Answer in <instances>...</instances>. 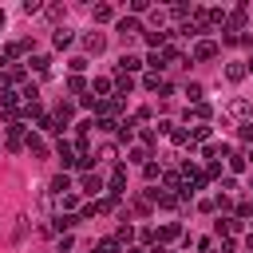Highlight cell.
Listing matches in <instances>:
<instances>
[{"mask_svg": "<svg viewBox=\"0 0 253 253\" xmlns=\"http://www.w3.org/2000/svg\"><path fill=\"white\" fill-rule=\"evenodd\" d=\"M146 198H150V202H154V206H162V210H174V206H178V202H182V198H178V194H174V190H150V194H146Z\"/></svg>", "mask_w": 253, "mask_h": 253, "instance_id": "1", "label": "cell"}, {"mask_svg": "<svg viewBox=\"0 0 253 253\" xmlns=\"http://www.w3.org/2000/svg\"><path fill=\"white\" fill-rule=\"evenodd\" d=\"M55 154H59V162H63V166H75V158H79V150H75V142H67V138H59V146H55Z\"/></svg>", "mask_w": 253, "mask_h": 253, "instance_id": "2", "label": "cell"}, {"mask_svg": "<svg viewBox=\"0 0 253 253\" xmlns=\"http://www.w3.org/2000/svg\"><path fill=\"white\" fill-rule=\"evenodd\" d=\"M123 186H126V170L119 166V170L111 174V182H107V194H111V198H123Z\"/></svg>", "mask_w": 253, "mask_h": 253, "instance_id": "3", "label": "cell"}, {"mask_svg": "<svg viewBox=\"0 0 253 253\" xmlns=\"http://www.w3.org/2000/svg\"><path fill=\"white\" fill-rule=\"evenodd\" d=\"M213 55H217V43L213 40H198L194 43V59H213Z\"/></svg>", "mask_w": 253, "mask_h": 253, "instance_id": "4", "label": "cell"}, {"mask_svg": "<svg viewBox=\"0 0 253 253\" xmlns=\"http://www.w3.org/2000/svg\"><path fill=\"white\" fill-rule=\"evenodd\" d=\"M111 91H115V79H107V75H99V79L91 83V95H95V99H107Z\"/></svg>", "mask_w": 253, "mask_h": 253, "instance_id": "5", "label": "cell"}, {"mask_svg": "<svg viewBox=\"0 0 253 253\" xmlns=\"http://www.w3.org/2000/svg\"><path fill=\"white\" fill-rule=\"evenodd\" d=\"M103 119H115L119 111H123V99H99V107H95Z\"/></svg>", "mask_w": 253, "mask_h": 253, "instance_id": "6", "label": "cell"}, {"mask_svg": "<svg viewBox=\"0 0 253 253\" xmlns=\"http://www.w3.org/2000/svg\"><path fill=\"white\" fill-rule=\"evenodd\" d=\"M83 47H87V51H91V55H99V51H103V47H107V40H103V36H99V32H87V36H83Z\"/></svg>", "mask_w": 253, "mask_h": 253, "instance_id": "7", "label": "cell"}, {"mask_svg": "<svg viewBox=\"0 0 253 253\" xmlns=\"http://www.w3.org/2000/svg\"><path fill=\"white\" fill-rule=\"evenodd\" d=\"M154 233H158V245H166V241L182 237V225H178V221H170V225H162V229H154Z\"/></svg>", "mask_w": 253, "mask_h": 253, "instance_id": "8", "label": "cell"}, {"mask_svg": "<svg viewBox=\"0 0 253 253\" xmlns=\"http://www.w3.org/2000/svg\"><path fill=\"white\" fill-rule=\"evenodd\" d=\"M71 115H75V107H71V103H59V107H55V123H59V130L71 123Z\"/></svg>", "mask_w": 253, "mask_h": 253, "instance_id": "9", "label": "cell"}, {"mask_svg": "<svg viewBox=\"0 0 253 253\" xmlns=\"http://www.w3.org/2000/svg\"><path fill=\"white\" fill-rule=\"evenodd\" d=\"M119 32H123V36H134V32H142V24H138L134 16H123V20H119Z\"/></svg>", "mask_w": 253, "mask_h": 253, "instance_id": "10", "label": "cell"}, {"mask_svg": "<svg viewBox=\"0 0 253 253\" xmlns=\"http://www.w3.org/2000/svg\"><path fill=\"white\" fill-rule=\"evenodd\" d=\"M245 71H249L245 63H229V67H225V79H229V83H241V79H245Z\"/></svg>", "mask_w": 253, "mask_h": 253, "instance_id": "11", "label": "cell"}, {"mask_svg": "<svg viewBox=\"0 0 253 253\" xmlns=\"http://www.w3.org/2000/svg\"><path fill=\"white\" fill-rule=\"evenodd\" d=\"M51 194H59V198H63V194H71V178H67V174L51 178Z\"/></svg>", "mask_w": 253, "mask_h": 253, "instance_id": "12", "label": "cell"}, {"mask_svg": "<svg viewBox=\"0 0 253 253\" xmlns=\"http://www.w3.org/2000/svg\"><path fill=\"white\" fill-rule=\"evenodd\" d=\"M142 40H146L154 51H158V47H166V32H142Z\"/></svg>", "mask_w": 253, "mask_h": 253, "instance_id": "13", "label": "cell"}, {"mask_svg": "<svg viewBox=\"0 0 253 253\" xmlns=\"http://www.w3.org/2000/svg\"><path fill=\"white\" fill-rule=\"evenodd\" d=\"M138 67H142V59H138V55H123V59H119V71H126V75H130V71H138Z\"/></svg>", "mask_w": 253, "mask_h": 253, "instance_id": "14", "label": "cell"}, {"mask_svg": "<svg viewBox=\"0 0 253 253\" xmlns=\"http://www.w3.org/2000/svg\"><path fill=\"white\" fill-rule=\"evenodd\" d=\"M99 190H103L99 174H83V194H99Z\"/></svg>", "mask_w": 253, "mask_h": 253, "instance_id": "15", "label": "cell"}, {"mask_svg": "<svg viewBox=\"0 0 253 253\" xmlns=\"http://www.w3.org/2000/svg\"><path fill=\"white\" fill-rule=\"evenodd\" d=\"M241 229V217H221L217 221V233H237Z\"/></svg>", "mask_w": 253, "mask_h": 253, "instance_id": "16", "label": "cell"}, {"mask_svg": "<svg viewBox=\"0 0 253 253\" xmlns=\"http://www.w3.org/2000/svg\"><path fill=\"white\" fill-rule=\"evenodd\" d=\"M111 16H115V8H111V4H95V24H107Z\"/></svg>", "mask_w": 253, "mask_h": 253, "instance_id": "17", "label": "cell"}, {"mask_svg": "<svg viewBox=\"0 0 253 253\" xmlns=\"http://www.w3.org/2000/svg\"><path fill=\"white\" fill-rule=\"evenodd\" d=\"M115 87H119V95H126V91L134 87V79H130L126 71H119V75H115Z\"/></svg>", "mask_w": 253, "mask_h": 253, "instance_id": "18", "label": "cell"}, {"mask_svg": "<svg viewBox=\"0 0 253 253\" xmlns=\"http://www.w3.org/2000/svg\"><path fill=\"white\" fill-rule=\"evenodd\" d=\"M67 91H71V95H83V91H87V79H83V75H71V79H67Z\"/></svg>", "mask_w": 253, "mask_h": 253, "instance_id": "19", "label": "cell"}, {"mask_svg": "<svg viewBox=\"0 0 253 253\" xmlns=\"http://www.w3.org/2000/svg\"><path fill=\"white\" fill-rule=\"evenodd\" d=\"M170 138H174L178 146H194V138H190V130H182V126H174V130H170Z\"/></svg>", "mask_w": 253, "mask_h": 253, "instance_id": "20", "label": "cell"}, {"mask_svg": "<svg viewBox=\"0 0 253 253\" xmlns=\"http://www.w3.org/2000/svg\"><path fill=\"white\" fill-rule=\"evenodd\" d=\"M75 221H79L75 213H59V217H55V229H59V233H67V229H71Z\"/></svg>", "mask_w": 253, "mask_h": 253, "instance_id": "21", "label": "cell"}, {"mask_svg": "<svg viewBox=\"0 0 253 253\" xmlns=\"http://www.w3.org/2000/svg\"><path fill=\"white\" fill-rule=\"evenodd\" d=\"M245 166H249V158H245V154H229V170H233V174H241Z\"/></svg>", "mask_w": 253, "mask_h": 253, "instance_id": "22", "label": "cell"}, {"mask_svg": "<svg viewBox=\"0 0 253 253\" xmlns=\"http://www.w3.org/2000/svg\"><path fill=\"white\" fill-rule=\"evenodd\" d=\"M51 43H55V47H67V43H71V32H67V28H59V32L51 36Z\"/></svg>", "mask_w": 253, "mask_h": 253, "instance_id": "23", "label": "cell"}, {"mask_svg": "<svg viewBox=\"0 0 253 253\" xmlns=\"http://www.w3.org/2000/svg\"><path fill=\"white\" fill-rule=\"evenodd\" d=\"M146 67H150V71H154V75H158V71H162V67H166V59H162V51H154V55H150V59H146Z\"/></svg>", "mask_w": 253, "mask_h": 253, "instance_id": "24", "label": "cell"}, {"mask_svg": "<svg viewBox=\"0 0 253 253\" xmlns=\"http://www.w3.org/2000/svg\"><path fill=\"white\" fill-rule=\"evenodd\" d=\"M186 95H190V103H202L206 91H202V83H186Z\"/></svg>", "mask_w": 253, "mask_h": 253, "instance_id": "25", "label": "cell"}, {"mask_svg": "<svg viewBox=\"0 0 253 253\" xmlns=\"http://www.w3.org/2000/svg\"><path fill=\"white\" fill-rule=\"evenodd\" d=\"M24 146H28L32 154H43V138H40V134H28V142H24Z\"/></svg>", "mask_w": 253, "mask_h": 253, "instance_id": "26", "label": "cell"}, {"mask_svg": "<svg viewBox=\"0 0 253 253\" xmlns=\"http://www.w3.org/2000/svg\"><path fill=\"white\" fill-rule=\"evenodd\" d=\"M32 67H36L40 75H47V67H51V59H47V55H36V59H32Z\"/></svg>", "mask_w": 253, "mask_h": 253, "instance_id": "27", "label": "cell"}, {"mask_svg": "<svg viewBox=\"0 0 253 253\" xmlns=\"http://www.w3.org/2000/svg\"><path fill=\"white\" fill-rule=\"evenodd\" d=\"M142 87H146V91H162V79H158V75H154V71H150V75H146V79H142Z\"/></svg>", "mask_w": 253, "mask_h": 253, "instance_id": "28", "label": "cell"}, {"mask_svg": "<svg viewBox=\"0 0 253 253\" xmlns=\"http://www.w3.org/2000/svg\"><path fill=\"white\" fill-rule=\"evenodd\" d=\"M190 138H194V142H202V138H210V126H206V123H198V126L190 130Z\"/></svg>", "mask_w": 253, "mask_h": 253, "instance_id": "29", "label": "cell"}, {"mask_svg": "<svg viewBox=\"0 0 253 253\" xmlns=\"http://www.w3.org/2000/svg\"><path fill=\"white\" fill-rule=\"evenodd\" d=\"M229 111H233V115H249V103H245V99H233Z\"/></svg>", "mask_w": 253, "mask_h": 253, "instance_id": "30", "label": "cell"}, {"mask_svg": "<svg viewBox=\"0 0 253 253\" xmlns=\"http://www.w3.org/2000/svg\"><path fill=\"white\" fill-rule=\"evenodd\" d=\"M130 134H134V123H119V138L130 142Z\"/></svg>", "mask_w": 253, "mask_h": 253, "instance_id": "31", "label": "cell"}, {"mask_svg": "<svg viewBox=\"0 0 253 253\" xmlns=\"http://www.w3.org/2000/svg\"><path fill=\"white\" fill-rule=\"evenodd\" d=\"M190 12H194V8H186V4H178V8H170V16H174V20H186Z\"/></svg>", "mask_w": 253, "mask_h": 253, "instance_id": "32", "label": "cell"}, {"mask_svg": "<svg viewBox=\"0 0 253 253\" xmlns=\"http://www.w3.org/2000/svg\"><path fill=\"white\" fill-rule=\"evenodd\" d=\"M142 174H146V178H150V182H154V178H162V170H158V166H154V162H146V166H142Z\"/></svg>", "mask_w": 253, "mask_h": 253, "instance_id": "33", "label": "cell"}, {"mask_svg": "<svg viewBox=\"0 0 253 253\" xmlns=\"http://www.w3.org/2000/svg\"><path fill=\"white\" fill-rule=\"evenodd\" d=\"M130 12H134V16H138V12H150V4H146V0H130Z\"/></svg>", "mask_w": 253, "mask_h": 253, "instance_id": "34", "label": "cell"}, {"mask_svg": "<svg viewBox=\"0 0 253 253\" xmlns=\"http://www.w3.org/2000/svg\"><path fill=\"white\" fill-rule=\"evenodd\" d=\"M83 67H87V59H83V55H75V59H71V75H79Z\"/></svg>", "mask_w": 253, "mask_h": 253, "instance_id": "35", "label": "cell"}, {"mask_svg": "<svg viewBox=\"0 0 253 253\" xmlns=\"http://www.w3.org/2000/svg\"><path fill=\"white\" fill-rule=\"evenodd\" d=\"M213 206H217V210H233V202H229L225 194H217V198H213Z\"/></svg>", "mask_w": 253, "mask_h": 253, "instance_id": "36", "label": "cell"}, {"mask_svg": "<svg viewBox=\"0 0 253 253\" xmlns=\"http://www.w3.org/2000/svg\"><path fill=\"white\" fill-rule=\"evenodd\" d=\"M130 237H134V229H130V225H123V229L115 233V241H130Z\"/></svg>", "mask_w": 253, "mask_h": 253, "instance_id": "37", "label": "cell"}, {"mask_svg": "<svg viewBox=\"0 0 253 253\" xmlns=\"http://www.w3.org/2000/svg\"><path fill=\"white\" fill-rule=\"evenodd\" d=\"M237 134H241V138H245V142H249V138H253V123H245V126H241V130H237Z\"/></svg>", "mask_w": 253, "mask_h": 253, "instance_id": "38", "label": "cell"}, {"mask_svg": "<svg viewBox=\"0 0 253 253\" xmlns=\"http://www.w3.org/2000/svg\"><path fill=\"white\" fill-rule=\"evenodd\" d=\"M245 245H249V249H253V229H249V237H245Z\"/></svg>", "mask_w": 253, "mask_h": 253, "instance_id": "39", "label": "cell"}, {"mask_svg": "<svg viewBox=\"0 0 253 253\" xmlns=\"http://www.w3.org/2000/svg\"><path fill=\"white\" fill-rule=\"evenodd\" d=\"M0 28H4V8H0Z\"/></svg>", "mask_w": 253, "mask_h": 253, "instance_id": "40", "label": "cell"}, {"mask_svg": "<svg viewBox=\"0 0 253 253\" xmlns=\"http://www.w3.org/2000/svg\"><path fill=\"white\" fill-rule=\"evenodd\" d=\"M130 253H150V249H130Z\"/></svg>", "mask_w": 253, "mask_h": 253, "instance_id": "41", "label": "cell"}, {"mask_svg": "<svg viewBox=\"0 0 253 253\" xmlns=\"http://www.w3.org/2000/svg\"><path fill=\"white\" fill-rule=\"evenodd\" d=\"M245 158H249V162H253V154H245Z\"/></svg>", "mask_w": 253, "mask_h": 253, "instance_id": "42", "label": "cell"}, {"mask_svg": "<svg viewBox=\"0 0 253 253\" xmlns=\"http://www.w3.org/2000/svg\"><path fill=\"white\" fill-rule=\"evenodd\" d=\"M158 253H166V249H158Z\"/></svg>", "mask_w": 253, "mask_h": 253, "instance_id": "43", "label": "cell"}, {"mask_svg": "<svg viewBox=\"0 0 253 253\" xmlns=\"http://www.w3.org/2000/svg\"><path fill=\"white\" fill-rule=\"evenodd\" d=\"M249 190H253V182H249Z\"/></svg>", "mask_w": 253, "mask_h": 253, "instance_id": "44", "label": "cell"}, {"mask_svg": "<svg viewBox=\"0 0 253 253\" xmlns=\"http://www.w3.org/2000/svg\"><path fill=\"white\" fill-rule=\"evenodd\" d=\"M249 67H253V63H249Z\"/></svg>", "mask_w": 253, "mask_h": 253, "instance_id": "45", "label": "cell"}]
</instances>
